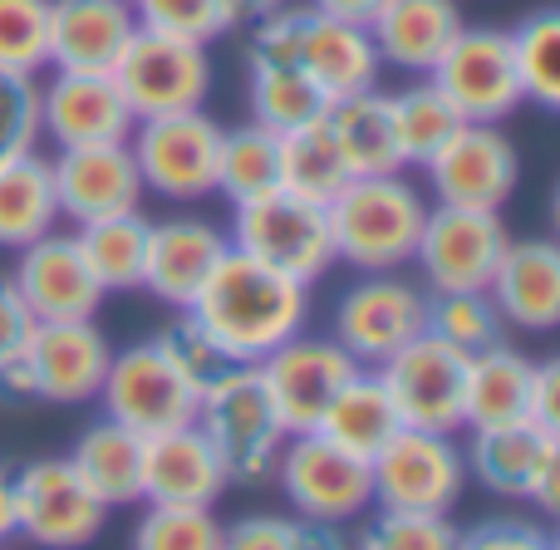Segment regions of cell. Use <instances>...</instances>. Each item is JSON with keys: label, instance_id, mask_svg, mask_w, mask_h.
Wrapping results in <instances>:
<instances>
[{"label": "cell", "instance_id": "obj_1", "mask_svg": "<svg viewBox=\"0 0 560 550\" xmlns=\"http://www.w3.org/2000/svg\"><path fill=\"white\" fill-rule=\"evenodd\" d=\"M187 315L207 329L226 364H261L285 339H295L310 319V285L232 251L212 266Z\"/></svg>", "mask_w": 560, "mask_h": 550}, {"label": "cell", "instance_id": "obj_2", "mask_svg": "<svg viewBox=\"0 0 560 550\" xmlns=\"http://www.w3.org/2000/svg\"><path fill=\"white\" fill-rule=\"evenodd\" d=\"M325 217L335 236V261L354 266L359 276H374L413 266L428 202L404 173L349 177L325 202Z\"/></svg>", "mask_w": 560, "mask_h": 550}, {"label": "cell", "instance_id": "obj_3", "mask_svg": "<svg viewBox=\"0 0 560 550\" xmlns=\"http://www.w3.org/2000/svg\"><path fill=\"white\" fill-rule=\"evenodd\" d=\"M197 433L212 443L232 487H266L276 477V457L285 443L271 398L261 388L256 364H226L197 394Z\"/></svg>", "mask_w": 560, "mask_h": 550}, {"label": "cell", "instance_id": "obj_4", "mask_svg": "<svg viewBox=\"0 0 560 550\" xmlns=\"http://www.w3.org/2000/svg\"><path fill=\"white\" fill-rule=\"evenodd\" d=\"M226 246L271 266L280 276L300 280V285H315L335 266V236H329L325 207L305 202V197L285 192V187L236 207Z\"/></svg>", "mask_w": 560, "mask_h": 550}, {"label": "cell", "instance_id": "obj_5", "mask_svg": "<svg viewBox=\"0 0 560 550\" xmlns=\"http://www.w3.org/2000/svg\"><path fill=\"white\" fill-rule=\"evenodd\" d=\"M128 153L138 163L143 192L167 197V202H202L217 192L222 124L207 108L138 118L133 133H128Z\"/></svg>", "mask_w": 560, "mask_h": 550}, {"label": "cell", "instance_id": "obj_6", "mask_svg": "<svg viewBox=\"0 0 560 550\" xmlns=\"http://www.w3.org/2000/svg\"><path fill=\"white\" fill-rule=\"evenodd\" d=\"M108 74H114L128 114L163 118V114H187V108H207L217 69L207 45L138 25V35L128 39V49L118 55V65Z\"/></svg>", "mask_w": 560, "mask_h": 550}, {"label": "cell", "instance_id": "obj_7", "mask_svg": "<svg viewBox=\"0 0 560 550\" xmlns=\"http://www.w3.org/2000/svg\"><path fill=\"white\" fill-rule=\"evenodd\" d=\"M369 477H374V506L453 516V506L467 492V457L453 443V433L398 428L369 457Z\"/></svg>", "mask_w": 560, "mask_h": 550}, {"label": "cell", "instance_id": "obj_8", "mask_svg": "<svg viewBox=\"0 0 560 550\" xmlns=\"http://www.w3.org/2000/svg\"><path fill=\"white\" fill-rule=\"evenodd\" d=\"M280 492H285L290 512L300 522H354L374 506V477H369V463L354 453H345L339 443L319 433H290L280 443L276 457V477Z\"/></svg>", "mask_w": 560, "mask_h": 550}, {"label": "cell", "instance_id": "obj_9", "mask_svg": "<svg viewBox=\"0 0 560 550\" xmlns=\"http://www.w3.org/2000/svg\"><path fill=\"white\" fill-rule=\"evenodd\" d=\"M15 536L39 550H84L108 526V506L84 487L69 457H35L10 477Z\"/></svg>", "mask_w": 560, "mask_h": 550}, {"label": "cell", "instance_id": "obj_10", "mask_svg": "<svg viewBox=\"0 0 560 550\" xmlns=\"http://www.w3.org/2000/svg\"><path fill=\"white\" fill-rule=\"evenodd\" d=\"M329 335L339 339V349L359 368H378L388 354H398L418 335H428V290L404 280L398 271H374L354 280L339 295Z\"/></svg>", "mask_w": 560, "mask_h": 550}, {"label": "cell", "instance_id": "obj_11", "mask_svg": "<svg viewBox=\"0 0 560 550\" xmlns=\"http://www.w3.org/2000/svg\"><path fill=\"white\" fill-rule=\"evenodd\" d=\"M398 423L423 433H463L467 428V354L433 335H418L378 364Z\"/></svg>", "mask_w": 560, "mask_h": 550}, {"label": "cell", "instance_id": "obj_12", "mask_svg": "<svg viewBox=\"0 0 560 550\" xmlns=\"http://www.w3.org/2000/svg\"><path fill=\"white\" fill-rule=\"evenodd\" d=\"M98 403H104V418L133 428L138 437H153L192 423L197 388L177 374L173 359L158 349V339H143L133 349H114Z\"/></svg>", "mask_w": 560, "mask_h": 550}, {"label": "cell", "instance_id": "obj_13", "mask_svg": "<svg viewBox=\"0 0 560 550\" xmlns=\"http://www.w3.org/2000/svg\"><path fill=\"white\" fill-rule=\"evenodd\" d=\"M423 173L443 207L502 212L522 183V157L502 124H457L447 143L423 163Z\"/></svg>", "mask_w": 560, "mask_h": 550}, {"label": "cell", "instance_id": "obj_14", "mask_svg": "<svg viewBox=\"0 0 560 550\" xmlns=\"http://www.w3.org/2000/svg\"><path fill=\"white\" fill-rule=\"evenodd\" d=\"M467 477L487 487L502 502H526L556 512V477H560V433L532 423H502V428H472L467 443Z\"/></svg>", "mask_w": 560, "mask_h": 550}, {"label": "cell", "instance_id": "obj_15", "mask_svg": "<svg viewBox=\"0 0 560 550\" xmlns=\"http://www.w3.org/2000/svg\"><path fill=\"white\" fill-rule=\"evenodd\" d=\"M428 79L443 89L447 104L467 124H502L526 104L512 65V39L492 25H463V35L447 45V55L438 59Z\"/></svg>", "mask_w": 560, "mask_h": 550}, {"label": "cell", "instance_id": "obj_16", "mask_svg": "<svg viewBox=\"0 0 560 550\" xmlns=\"http://www.w3.org/2000/svg\"><path fill=\"white\" fill-rule=\"evenodd\" d=\"M354 368L359 364L339 349L335 335H305L300 329L295 339H285L276 354H266L256 364V374H261L266 398H271L280 428L290 437V433H315L319 413L329 408V398L345 388V378Z\"/></svg>", "mask_w": 560, "mask_h": 550}, {"label": "cell", "instance_id": "obj_17", "mask_svg": "<svg viewBox=\"0 0 560 550\" xmlns=\"http://www.w3.org/2000/svg\"><path fill=\"white\" fill-rule=\"evenodd\" d=\"M506 232L502 212H472V207H428L423 236H418L413 266L423 271L428 290H487L502 261Z\"/></svg>", "mask_w": 560, "mask_h": 550}, {"label": "cell", "instance_id": "obj_18", "mask_svg": "<svg viewBox=\"0 0 560 550\" xmlns=\"http://www.w3.org/2000/svg\"><path fill=\"white\" fill-rule=\"evenodd\" d=\"M49 177H55L59 217H69L74 226L124 217V212H143V197H148L128 143L55 148Z\"/></svg>", "mask_w": 560, "mask_h": 550}, {"label": "cell", "instance_id": "obj_19", "mask_svg": "<svg viewBox=\"0 0 560 550\" xmlns=\"http://www.w3.org/2000/svg\"><path fill=\"white\" fill-rule=\"evenodd\" d=\"M138 118L128 114L114 74H84V69H55L39 84V133L55 148L89 143H128Z\"/></svg>", "mask_w": 560, "mask_h": 550}, {"label": "cell", "instance_id": "obj_20", "mask_svg": "<svg viewBox=\"0 0 560 550\" xmlns=\"http://www.w3.org/2000/svg\"><path fill=\"white\" fill-rule=\"evenodd\" d=\"M15 280L25 309L35 315V325H55V319H94L104 305V285L94 280L89 261L79 256L74 236H39V242L15 251Z\"/></svg>", "mask_w": 560, "mask_h": 550}, {"label": "cell", "instance_id": "obj_21", "mask_svg": "<svg viewBox=\"0 0 560 550\" xmlns=\"http://www.w3.org/2000/svg\"><path fill=\"white\" fill-rule=\"evenodd\" d=\"M30 374H35L39 403H89L98 398L108 374L114 344L94 319H55V325H35L25 344Z\"/></svg>", "mask_w": 560, "mask_h": 550}, {"label": "cell", "instance_id": "obj_22", "mask_svg": "<svg viewBox=\"0 0 560 550\" xmlns=\"http://www.w3.org/2000/svg\"><path fill=\"white\" fill-rule=\"evenodd\" d=\"M487 295L506 329L551 335L560 325V246L551 236H512L487 280Z\"/></svg>", "mask_w": 560, "mask_h": 550}, {"label": "cell", "instance_id": "obj_23", "mask_svg": "<svg viewBox=\"0 0 560 550\" xmlns=\"http://www.w3.org/2000/svg\"><path fill=\"white\" fill-rule=\"evenodd\" d=\"M226 256V232L212 226L207 217H167V222L148 226V261L143 285L153 300L173 309H187L212 266Z\"/></svg>", "mask_w": 560, "mask_h": 550}, {"label": "cell", "instance_id": "obj_24", "mask_svg": "<svg viewBox=\"0 0 560 550\" xmlns=\"http://www.w3.org/2000/svg\"><path fill=\"white\" fill-rule=\"evenodd\" d=\"M133 35V0H49V69L108 74Z\"/></svg>", "mask_w": 560, "mask_h": 550}, {"label": "cell", "instance_id": "obj_25", "mask_svg": "<svg viewBox=\"0 0 560 550\" xmlns=\"http://www.w3.org/2000/svg\"><path fill=\"white\" fill-rule=\"evenodd\" d=\"M463 25L457 0H384V10L369 20V39L378 49V65L423 79L463 35Z\"/></svg>", "mask_w": 560, "mask_h": 550}, {"label": "cell", "instance_id": "obj_26", "mask_svg": "<svg viewBox=\"0 0 560 550\" xmlns=\"http://www.w3.org/2000/svg\"><path fill=\"white\" fill-rule=\"evenodd\" d=\"M226 487L232 482H226L212 443L197 433V423L143 437V502L217 506Z\"/></svg>", "mask_w": 560, "mask_h": 550}, {"label": "cell", "instance_id": "obj_27", "mask_svg": "<svg viewBox=\"0 0 560 550\" xmlns=\"http://www.w3.org/2000/svg\"><path fill=\"white\" fill-rule=\"evenodd\" d=\"M300 69L315 79L329 104H339V98L378 89V69L384 65H378V49L364 25L329 20V15H319V10H310L305 39H300Z\"/></svg>", "mask_w": 560, "mask_h": 550}, {"label": "cell", "instance_id": "obj_28", "mask_svg": "<svg viewBox=\"0 0 560 550\" xmlns=\"http://www.w3.org/2000/svg\"><path fill=\"white\" fill-rule=\"evenodd\" d=\"M69 467L84 477V487L108 512L143 502V437L133 428L114 423V418H98L79 433Z\"/></svg>", "mask_w": 560, "mask_h": 550}, {"label": "cell", "instance_id": "obj_29", "mask_svg": "<svg viewBox=\"0 0 560 550\" xmlns=\"http://www.w3.org/2000/svg\"><path fill=\"white\" fill-rule=\"evenodd\" d=\"M536 359L502 344L467 359V428H502L532 418Z\"/></svg>", "mask_w": 560, "mask_h": 550}, {"label": "cell", "instance_id": "obj_30", "mask_svg": "<svg viewBox=\"0 0 560 550\" xmlns=\"http://www.w3.org/2000/svg\"><path fill=\"white\" fill-rule=\"evenodd\" d=\"M335 148L345 157L349 177H384V173H404V153L394 138V114H388V94L369 89V94L339 98L325 114Z\"/></svg>", "mask_w": 560, "mask_h": 550}, {"label": "cell", "instance_id": "obj_31", "mask_svg": "<svg viewBox=\"0 0 560 550\" xmlns=\"http://www.w3.org/2000/svg\"><path fill=\"white\" fill-rule=\"evenodd\" d=\"M398 428L404 423H398L394 403H388V388H384V378H378V368H354V374L345 378V388L329 398V408L319 413L315 433L369 463Z\"/></svg>", "mask_w": 560, "mask_h": 550}, {"label": "cell", "instance_id": "obj_32", "mask_svg": "<svg viewBox=\"0 0 560 550\" xmlns=\"http://www.w3.org/2000/svg\"><path fill=\"white\" fill-rule=\"evenodd\" d=\"M59 226L55 202V177H49V157L15 153L0 157V246L20 251V246L39 242Z\"/></svg>", "mask_w": 560, "mask_h": 550}, {"label": "cell", "instance_id": "obj_33", "mask_svg": "<svg viewBox=\"0 0 560 550\" xmlns=\"http://www.w3.org/2000/svg\"><path fill=\"white\" fill-rule=\"evenodd\" d=\"M148 226L153 222H148L143 212H124V217H104V222H84L74 232L79 256L89 261V271H94V280L104 285V295L143 285Z\"/></svg>", "mask_w": 560, "mask_h": 550}, {"label": "cell", "instance_id": "obj_34", "mask_svg": "<svg viewBox=\"0 0 560 550\" xmlns=\"http://www.w3.org/2000/svg\"><path fill=\"white\" fill-rule=\"evenodd\" d=\"M246 108H252V124L271 128L280 138L325 118L329 98L319 94V84L300 65H266V69H246Z\"/></svg>", "mask_w": 560, "mask_h": 550}, {"label": "cell", "instance_id": "obj_35", "mask_svg": "<svg viewBox=\"0 0 560 550\" xmlns=\"http://www.w3.org/2000/svg\"><path fill=\"white\" fill-rule=\"evenodd\" d=\"M276 157H280V187L295 192V197H305V202L325 207L329 197L349 183V167H345V157H339L335 133H329L325 118L295 128V133H280Z\"/></svg>", "mask_w": 560, "mask_h": 550}, {"label": "cell", "instance_id": "obj_36", "mask_svg": "<svg viewBox=\"0 0 560 550\" xmlns=\"http://www.w3.org/2000/svg\"><path fill=\"white\" fill-rule=\"evenodd\" d=\"M280 187V157L276 133L246 118L242 128H222V153H217V192L232 207L256 202V197Z\"/></svg>", "mask_w": 560, "mask_h": 550}, {"label": "cell", "instance_id": "obj_37", "mask_svg": "<svg viewBox=\"0 0 560 550\" xmlns=\"http://www.w3.org/2000/svg\"><path fill=\"white\" fill-rule=\"evenodd\" d=\"M388 114H394V138H398V153H404V167H423L447 143V133L457 124H467L428 74L418 84L388 94Z\"/></svg>", "mask_w": 560, "mask_h": 550}, {"label": "cell", "instance_id": "obj_38", "mask_svg": "<svg viewBox=\"0 0 560 550\" xmlns=\"http://www.w3.org/2000/svg\"><path fill=\"white\" fill-rule=\"evenodd\" d=\"M512 39V65L522 79V98L536 108H560V10L541 5L522 20L516 30H506Z\"/></svg>", "mask_w": 560, "mask_h": 550}, {"label": "cell", "instance_id": "obj_39", "mask_svg": "<svg viewBox=\"0 0 560 550\" xmlns=\"http://www.w3.org/2000/svg\"><path fill=\"white\" fill-rule=\"evenodd\" d=\"M428 335L472 359L482 349L502 344L506 325L487 290H428Z\"/></svg>", "mask_w": 560, "mask_h": 550}, {"label": "cell", "instance_id": "obj_40", "mask_svg": "<svg viewBox=\"0 0 560 550\" xmlns=\"http://www.w3.org/2000/svg\"><path fill=\"white\" fill-rule=\"evenodd\" d=\"M133 550H222V522L212 506L148 502L133 526Z\"/></svg>", "mask_w": 560, "mask_h": 550}, {"label": "cell", "instance_id": "obj_41", "mask_svg": "<svg viewBox=\"0 0 560 550\" xmlns=\"http://www.w3.org/2000/svg\"><path fill=\"white\" fill-rule=\"evenodd\" d=\"M463 526L438 512H388L374 506L364 531L354 536V550H457Z\"/></svg>", "mask_w": 560, "mask_h": 550}, {"label": "cell", "instance_id": "obj_42", "mask_svg": "<svg viewBox=\"0 0 560 550\" xmlns=\"http://www.w3.org/2000/svg\"><path fill=\"white\" fill-rule=\"evenodd\" d=\"M0 69L30 79L49 69V0H0Z\"/></svg>", "mask_w": 560, "mask_h": 550}, {"label": "cell", "instance_id": "obj_43", "mask_svg": "<svg viewBox=\"0 0 560 550\" xmlns=\"http://www.w3.org/2000/svg\"><path fill=\"white\" fill-rule=\"evenodd\" d=\"M133 15L143 30L158 35H177L192 45H212L217 35H226V0H133Z\"/></svg>", "mask_w": 560, "mask_h": 550}, {"label": "cell", "instance_id": "obj_44", "mask_svg": "<svg viewBox=\"0 0 560 550\" xmlns=\"http://www.w3.org/2000/svg\"><path fill=\"white\" fill-rule=\"evenodd\" d=\"M153 339H158V349H163V354L173 359V368L197 388V394H202V388L226 368L222 349H217L212 339H207V329L197 325V319L187 315V309H177V319H167V325L158 329Z\"/></svg>", "mask_w": 560, "mask_h": 550}, {"label": "cell", "instance_id": "obj_45", "mask_svg": "<svg viewBox=\"0 0 560 550\" xmlns=\"http://www.w3.org/2000/svg\"><path fill=\"white\" fill-rule=\"evenodd\" d=\"M39 79L0 69V157L39 148Z\"/></svg>", "mask_w": 560, "mask_h": 550}, {"label": "cell", "instance_id": "obj_46", "mask_svg": "<svg viewBox=\"0 0 560 550\" xmlns=\"http://www.w3.org/2000/svg\"><path fill=\"white\" fill-rule=\"evenodd\" d=\"M457 550H556V536L532 516H487L467 526Z\"/></svg>", "mask_w": 560, "mask_h": 550}, {"label": "cell", "instance_id": "obj_47", "mask_svg": "<svg viewBox=\"0 0 560 550\" xmlns=\"http://www.w3.org/2000/svg\"><path fill=\"white\" fill-rule=\"evenodd\" d=\"M222 550H295V516H242V522L222 526Z\"/></svg>", "mask_w": 560, "mask_h": 550}, {"label": "cell", "instance_id": "obj_48", "mask_svg": "<svg viewBox=\"0 0 560 550\" xmlns=\"http://www.w3.org/2000/svg\"><path fill=\"white\" fill-rule=\"evenodd\" d=\"M30 335H35V315L25 309L15 280L0 271V364H5V359H15L20 349L30 344Z\"/></svg>", "mask_w": 560, "mask_h": 550}, {"label": "cell", "instance_id": "obj_49", "mask_svg": "<svg viewBox=\"0 0 560 550\" xmlns=\"http://www.w3.org/2000/svg\"><path fill=\"white\" fill-rule=\"evenodd\" d=\"M532 423L560 433V364L556 359H536V378H532Z\"/></svg>", "mask_w": 560, "mask_h": 550}, {"label": "cell", "instance_id": "obj_50", "mask_svg": "<svg viewBox=\"0 0 560 550\" xmlns=\"http://www.w3.org/2000/svg\"><path fill=\"white\" fill-rule=\"evenodd\" d=\"M0 403H10V408L39 403V388H35V374H30L25 349H20L15 359H5V364H0Z\"/></svg>", "mask_w": 560, "mask_h": 550}, {"label": "cell", "instance_id": "obj_51", "mask_svg": "<svg viewBox=\"0 0 560 550\" xmlns=\"http://www.w3.org/2000/svg\"><path fill=\"white\" fill-rule=\"evenodd\" d=\"M295 550H354V536L335 522H300L295 516Z\"/></svg>", "mask_w": 560, "mask_h": 550}, {"label": "cell", "instance_id": "obj_52", "mask_svg": "<svg viewBox=\"0 0 560 550\" xmlns=\"http://www.w3.org/2000/svg\"><path fill=\"white\" fill-rule=\"evenodd\" d=\"M305 5L319 10V15H329V20H349V25L369 30V20L384 10V0H305Z\"/></svg>", "mask_w": 560, "mask_h": 550}, {"label": "cell", "instance_id": "obj_53", "mask_svg": "<svg viewBox=\"0 0 560 550\" xmlns=\"http://www.w3.org/2000/svg\"><path fill=\"white\" fill-rule=\"evenodd\" d=\"M290 0H226V25L232 30H252L261 25L266 15H276V10H285Z\"/></svg>", "mask_w": 560, "mask_h": 550}, {"label": "cell", "instance_id": "obj_54", "mask_svg": "<svg viewBox=\"0 0 560 550\" xmlns=\"http://www.w3.org/2000/svg\"><path fill=\"white\" fill-rule=\"evenodd\" d=\"M15 536V502H10V477H0V550Z\"/></svg>", "mask_w": 560, "mask_h": 550}]
</instances>
